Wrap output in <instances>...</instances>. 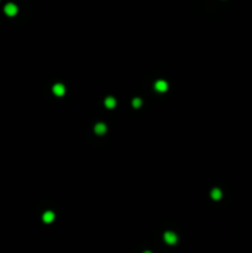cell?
<instances>
[{"label":"cell","instance_id":"ba28073f","mask_svg":"<svg viewBox=\"0 0 252 253\" xmlns=\"http://www.w3.org/2000/svg\"><path fill=\"white\" fill-rule=\"evenodd\" d=\"M105 105H107V107H109V109H112V107L116 105V100H115L114 98H107Z\"/></svg>","mask_w":252,"mask_h":253},{"label":"cell","instance_id":"30bf717a","mask_svg":"<svg viewBox=\"0 0 252 253\" xmlns=\"http://www.w3.org/2000/svg\"><path fill=\"white\" fill-rule=\"evenodd\" d=\"M145 253H151V252H148V251H147V252H145Z\"/></svg>","mask_w":252,"mask_h":253},{"label":"cell","instance_id":"8992f818","mask_svg":"<svg viewBox=\"0 0 252 253\" xmlns=\"http://www.w3.org/2000/svg\"><path fill=\"white\" fill-rule=\"evenodd\" d=\"M95 132H97L98 135L105 133V132H107V125H104V124H98V125L95 126Z\"/></svg>","mask_w":252,"mask_h":253},{"label":"cell","instance_id":"7a4b0ae2","mask_svg":"<svg viewBox=\"0 0 252 253\" xmlns=\"http://www.w3.org/2000/svg\"><path fill=\"white\" fill-rule=\"evenodd\" d=\"M164 240H166V242L167 243H169V245H174V243H177V235L176 233H173V232H166L164 233Z\"/></svg>","mask_w":252,"mask_h":253},{"label":"cell","instance_id":"3957f363","mask_svg":"<svg viewBox=\"0 0 252 253\" xmlns=\"http://www.w3.org/2000/svg\"><path fill=\"white\" fill-rule=\"evenodd\" d=\"M155 88L158 90V92H161V93H163V92H166L167 89H168V84L164 82V80H158L157 83H156V85H155Z\"/></svg>","mask_w":252,"mask_h":253},{"label":"cell","instance_id":"5b68a950","mask_svg":"<svg viewBox=\"0 0 252 253\" xmlns=\"http://www.w3.org/2000/svg\"><path fill=\"white\" fill-rule=\"evenodd\" d=\"M53 220H55V214H53L52 211H47V212L43 214V221L45 222L50 223V222H52Z\"/></svg>","mask_w":252,"mask_h":253},{"label":"cell","instance_id":"9c48e42d","mask_svg":"<svg viewBox=\"0 0 252 253\" xmlns=\"http://www.w3.org/2000/svg\"><path fill=\"white\" fill-rule=\"evenodd\" d=\"M141 104H142V101H141V99H139V98H136V99H134V101H132V105H134V107H140L141 106Z\"/></svg>","mask_w":252,"mask_h":253},{"label":"cell","instance_id":"277c9868","mask_svg":"<svg viewBox=\"0 0 252 253\" xmlns=\"http://www.w3.org/2000/svg\"><path fill=\"white\" fill-rule=\"evenodd\" d=\"M53 93H55V95H57V96H62V95H64V93H66V89H64V87H63L62 84H56V85L53 87Z\"/></svg>","mask_w":252,"mask_h":253},{"label":"cell","instance_id":"6da1fadb","mask_svg":"<svg viewBox=\"0 0 252 253\" xmlns=\"http://www.w3.org/2000/svg\"><path fill=\"white\" fill-rule=\"evenodd\" d=\"M4 10H5V14L9 15V16H14V15L17 14V6H16L15 4H12V2L7 4Z\"/></svg>","mask_w":252,"mask_h":253},{"label":"cell","instance_id":"52a82bcc","mask_svg":"<svg viewBox=\"0 0 252 253\" xmlns=\"http://www.w3.org/2000/svg\"><path fill=\"white\" fill-rule=\"evenodd\" d=\"M221 196H222L221 190L217 189V188L213 189V191H212V198H213L214 200H220V199H221Z\"/></svg>","mask_w":252,"mask_h":253}]
</instances>
